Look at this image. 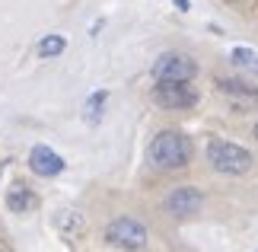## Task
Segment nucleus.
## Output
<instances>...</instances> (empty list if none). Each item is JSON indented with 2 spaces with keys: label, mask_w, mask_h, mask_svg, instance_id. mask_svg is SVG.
<instances>
[{
  "label": "nucleus",
  "mask_w": 258,
  "mask_h": 252,
  "mask_svg": "<svg viewBox=\"0 0 258 252\" xmlns=\"http://www.w3.org/2000/svg\"><path fill=\"white\" fill-rule=\"evenodd\" d=\"M147 160L156 169H182L191 160V140L182 131H160L147 147Z\"/></svg>",
  "instance_id": "f257e3e1"
},
{
  "label": "nucleus",
  "mask_w": 258,
  "mask_h": 252,
  "mask_svg": "<svg viewBox=\"0 0 258 252\" xmlns=\"http://www.w3.org/2000/svg\"><path fill=\"white\" fill-rule=\"evenodd\" d=\"M207 160L223 176H245L252 169V154L239 144H230V140H211L207 144Z\"/></svg>",
  "instance_id": "f03ea898"
},
{
  "label": "nucleus",
  "mask_w": 258,
  "mask_h": 252,
  "mask_svg": "<svg viewBox=\"0 0 258 252\" xmlns=\"http://www.w3.org/2000/svg\"><path fill=\"white\" fill-rule=\"evenodd\" d=\"M150 74L156 83H166V80H178V83H191V80L198 77V64L195 58L188 55H178V52H166L153 61Z\"/></svg>",
  "instance_id": "7ed1b4c3"
},
{
  "label": "nucleus",
  "mask_w": 258,
  "mask_h": 252,
  "mask_svg": "<svg viewBox=\"0 0 258 252\" xmlns=\"http://www.w3.org/2000/svg\"><path fill=\"white\" fill-rule=\"evenodd\" d=\"M105 239L124 252H141L147 246V227L134 217H118L105 227Z\"/></svg>",
  "instance_id": "20e7f679"
},
{
  "label": "nucleus",
  "mask_w": 258,
  "mask_h": 252,
  "mask_svg": "<svg viewBox=\"0 0 258 252\" xmlns=\"http://www.w3.org/2000/svg\"><path fill=\"white\" fill-rule=\"evenodd\" d=\"M153 103L163 106V109H195L198 106V89L191 83H178V80H166V83H156L153 86Z\"/></svg>",
  "instance_id": "39448f33"
},
{
  "label": "nucleus",
  "mask_w": 258,
  "mask_h": 252,
  "mask_svg": "<svg viewBox=\"0 0 258 252\" xmlns=\"http://www.w3.org/2000/svg\"><path fill=\"white\" fill-rule=\"evenodd\" d=\"M29 169H32L35 176L51 179L57 173H64V157L57 154V150H51V147L38 144V147H32V154H29Z\"/></svg>",
  "instance_id": "423d86ee"
},
{
  "label": "nucleus",
  "mask_w": 258,
  "mask_h": 252,
  "mask_svg": "<svg viewBox=\"0 0 258 252\" xmlns=\"http://www.w3.org/2000/svg\"><path fill=\"white\" fill-rule=\"evenodd\" d=\"M201 205H204V195L198 188H175L169 198H166V211L169 214H175V217H188V214H195V211H201Z\"/></svg>",
  "instance_id": "0eeeda50"
},
{
  "label": "nucleus",
  "mask_w": 258,
  "mask_h": 252,
  "mask_svg": "<svg viewBox=\"0 0 258 252\" xmlns=\"http://www.w3.org/2000/svg\"><path fill=\"white\" fill-rule=\"evenodd\" d=\"M220 83V93L226 99H233L239 109H249V106H258V89L249 86V83H242V80H230V77H223V80H217Z\"/></svg>",
  "instance_id": "6e6552de"
},
{
  "label": "nucleus",
  "mask_w": 258,
  "mask_h": 252,
  "mask_svg": "<svg viewBox=\"0 0 258 252\" xmlns=\"http://www.w3.org/2000/svg\"><path fill=\"white\" fill-rule=\"evenodd\" d=\"M7 208L13 211V214H29V211L35 208V191L23 182H13L7 191Z\"/></svg>",
  "instance_id": "1a4fd4ad"
},
{
  "label": "nucleus",
  "mask_w": 258,
  "mask_h": 252,
  "mask_svg": "<svg viewBox=\"0 0 258 252\" xmlns=\"http://www.w3.org/2000/svg\"><path fill=\"white\" fill-rule=\"evenodd\" d=\"M67 48V38L64 35H45L38 42V58H61Z\"/></svg>",
  "instance_id": "9d476101"
},
{
  "label": "nucleus",
  "mask_w": 258,
  "mask_h": 252,
  "mask_svg": "<svg viewBox=\"0 0 258 252\" xmlns=\"http://www.w3.org/2000/svg\"><path fill=\"white\" fill-rule=\"evenodd\" d=\"M230 61H233L236 67L258 70V52H255V48H233V52H230Z\"/></svg>",
  "instance_id": "9b49d317"
},
{
  "label": "nucleus",
  "mask_w": 258,
  "mask_h": 252,
  "mask_svg": "<svg viewBox=\"0 0 258 252\" xmlns=\"http://www.w3.org/2000/svg\"><path fill=\"white\" fill-rule=\"evenodd\" d=\"M108 103V93L105 89H99V93H93L86 99V118L89 122H99V118H102V106Z\"/></svg>",
  "instance_id": "f8f14e48"
},
{
  "label": "nucleus",
  "mask_w": 258,
  "mask_h": 252,
  "mask_svg": "<svg viewBox=\"0 0 258 252\" xmlns=\"http://www.w3.org/2000/svg\"><path fill=\"white\" fill-rule=\"evenodd\" d=\"M175 4H178V10H188V0H175Z\"/></svg>",
  "instance_id": "ddd939ff"
},
{
  "label": "nucleus",
  "mask_w": 258,
  "mask_h": 252,
  "mask_svg": "<svg viewBox=\"0 0 258 252\" xmlns=\"http://www.w3.org/2000/svg\"><path fill=\"white\" fill-rule=\"evenodd\" d=\"M255 137H258V125H255Z\"/></svg>",
  "instance_id": "4468645a"
}]
</instances>
